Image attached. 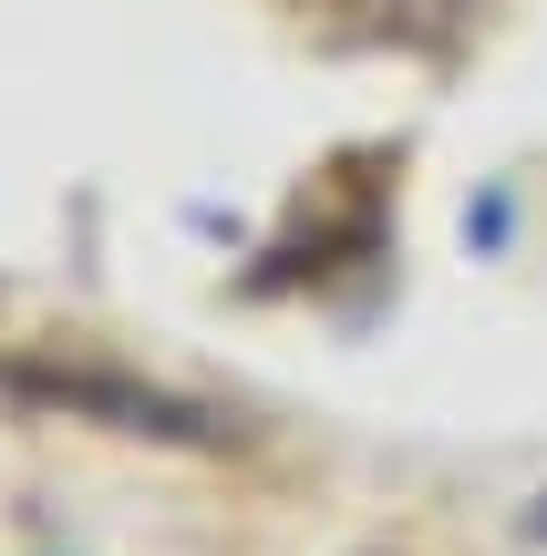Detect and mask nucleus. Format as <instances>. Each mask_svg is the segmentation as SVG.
Instances as JSON below:
<instances>
[{"mask_svg": "<svg viewBox=\"0 0 547 556\" xmlns=\"http://www.w3.org/2000/svg\"><path fill=\"white\" fill-rule=\"evenodd\" d=\"M517 536H527V546H547V495H527V516H517Z\"/></svg>", "mask_w": 547, "mask_h": 556, "instance_id": "f257e3e1", "label": "nucleus"}, {"mask_svg": "<svg viewBox=\"0 0 547 556\" xmlns=\"http://www.w3.org/2000/svg\"><path fill=\"white\" fill-rule=\"evenodd\" d=\"M362 556H403V546H362Z\"/></svg>", "mask_w": 547, "mask_h": 556, "instance_id": "f03ea898", "label": "nucleus"}]
</instances>
